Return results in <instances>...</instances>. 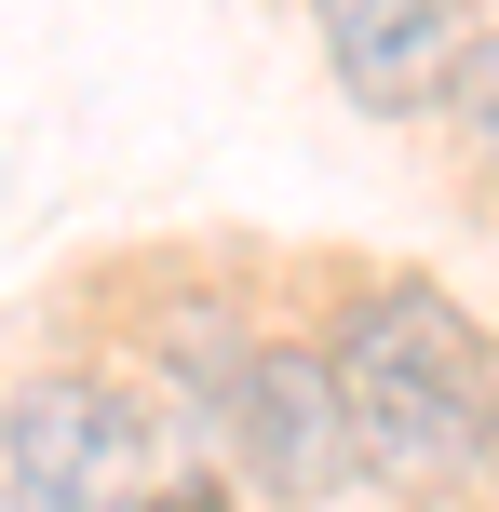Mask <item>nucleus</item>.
Segmentation results:
<instances>
[{
    "instance_id": "f257e3e1",
    "label": "nucleus",
    "mask_w": 499,
    "mask_h": 512,
    "mask_svg": "<svg viewBox=\"0 0 499 512\" xmlns=\"http://www.w3.org/2000/svg\"><path fill=\"white\" fill-rule=\"evenodd\" d=\"M324 378H338L351 418V472H459L473 459V378H486V324L446 297V283H378L351 297V324L324 337Z\"/></svg>"
},
{
    "instance_id": "f03ea898",
    "label": "nucleus",
    "mask_w": 499,
    "mask_h": 512,
    "mask_svg": "<svg viewBox=\"0 0 499 512\" xmlns=\"http://www.w3.org/2000/svg\"><path fill=\"white\" fill-rule=\"evenodd\" d=\"M162 486V432L108 378H27L0 405V512H135Z\"/></svg>"
},
{
    "instance_id": "7ed1b4c3",
    "label": "nucleus",
    "mask_w": 499,
    "mask_h": 512,
    "mask_svg": "<svg viewBox=\"0 0 499 512\" xmlns=\"http://www.w3.org/2000/svg\"><path fill=\"white\" fill-rule=\"evenodd\" d=\"M216 445H230V472L257 499L284 512H324L351 486V418H338V378H324L311 337H257L230 378V405H216Z\"/></svg>"
},
{
    "instance_id": "20e7f679",
    "label": "nucleus",
    "mask_w": 499,
    "mask_h": 512,
    "mask_svg": "<svg viewBox=\"0 0 499 512\" xmlns=\"http://www.w3.org/2000/svg\"><path fill=\"white\" fill-rule=\"evenodd\" d=\"M311 27H324V68H338L351 108L419 122V108L446 95L459 41L486 27V0H311Z\"/></svg>"
},
{
    "instance_id": "39448f33",
    "label": "nucleus",
    "mask_w": 499,
    "mask_h": 512,
    "mask_svg": "<svg viewBox=\"0 0 499 512\" xmlns=\"http://www.w3.org/2000/svg\"><path fill=\"white\" fill-rule=\"evenodd\" d=\"M432 108H446V135H459L473 162H499V14L459 41V68H446V95H432Z\"/></svg>"
},
{
    "instance_id": "423d86ee",
    "label": "nucleus",
    "mask_w": 499,
    "mask_h": 512,
    "mask_svg": "<svg viewBox=\"0 0 499 512\" xmlns=\"http://www.w3.org/2000/svg\"><path fill=\"white\" fill-rule=\"evenodd\" d=\"M459 472L499 486V337H486V378H473V459H459Z\"/></svg>"
},
{
    "instance_id": "0eeeda50",
    "label": "nucleus",
    "mask_w": 499,
    "mask_h": 512,
    "mask_svg": "<svg viewBox=\"0 0 499 512\" xmlns=\"http://www.w3.org/2000/svg\"><path fill=\"white\" fill-rule=\"evenodd\" d=\"M135 512H216V472H162V486L135 499Z\"/></svg>"
}]
</instances>
